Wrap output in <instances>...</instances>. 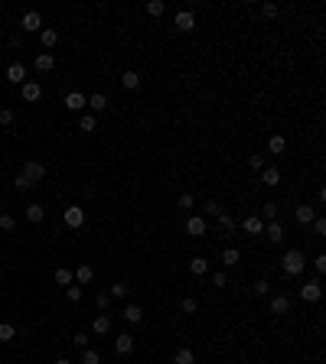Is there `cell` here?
<instances>
[{
    "label": "cell",
    "instance_id": "6da1fadb",
    "mask_svg": "<svg viewBox=\"0 0 326 364\" xmlns=\"http://www.w3.org/2000/svg\"><path fill=\"white\" fill-rule=\"evenodd\" d=\"M280 270H284L287 277H300V273L307 270V257L300 251H287L284 257H280Z\"/></svg>",
    "mask_w": 326,
    "mask_h": 364
},
{
    "label": "cell",
    "instance_id": "7a4b0ae2",
    "mask_svg": "<svg viewBox=\"0 0 326 364\" xmlns=\"http://www.w3.org/2000/svg\"><path fill=\"white\" fill-rule=\"evenodd\" d=\"M23 176H26L33 185H36V182L46 179V166H42L39 159H26V163H23Z\"/></svg>",
    "mask_w": 326,
    "mask_h": 364
},
{
    "label": "cell",
    "instance_id": "3957f363",
    "mask_svg": "<svg viewBox=\"0 0 326 364\" xmlns=\"http://www.w3.org/2000/svg\"><path fill=\"white\" fill-rule=\"evenodd\" d=\"M186 234H189V237H202V234H209L206 218H202V215H189V218H186Z\"/></svg>",
    "mask_w": 326,
    "mask_h": 364
},
{
    "label": "cell",
    "instance_id": "277c9868",
    "mask_svg": "<svg viewBox=\"0 0 326 364\" xmlns=\"http://www.w3.org/2000/svg\"><path fill=\"white\" fill-rule=\"evenodd\" d=\"M300 299H303V303H320V299H323V286H320V280H310L307 286H300Z\"/></svg>",
    "mask_w": 326,
    "mask_h": 364
},
{
    "label": "cell",
    "instance_id": "5b68a950",
    "mask_svg": "<svg viewBox=\"0 0 326 364\" xmlns=\"http://www.w3.org/2000/svg\"><path fill=\"white\" fill-rule=\"evenodd\" d=\"M62 221L69 228H82L85 225V208H78V205H69L66 211H62Z\"/></svg>",
    "mask_w": 326,
    "mask_h": 364
},
{
    "label": "cell",
    "instance_id": "8992f818",
    "mask_svg": "<svg viewBox=\"0 0 326 364\" xmlns=\"http://www.w3.org/2000/svg\"><path fill=\"white\" fill-rule=\"evenodd\" d=\"M20 26H23L26 33H39V30H42V16H39V10H26L23 20H20Z\"/></svg>",
    "mask_w": 326,
    "mask_h": 364
},
{
    "label": "cell",
    "instance_id": "52a82bcc",
    "mask_svg": "<svg viewBox=\"0 0 326 364\" xmlns=\"http://www.w3.org/2000/svg\"><path fill=\"white\" fill-rule=\"evenodd\" d=\"M264 234H268L271 244H280V241L287 237V228L280 225V221H268V225H264Z\"/></svg>",
    "mask_w": 326,
    "mask_h": 364
},
{
    "label": "cell",
    "instance_id": "ba28073f",
    "mask_svg": "<svg viewBox=\"0 0 326 364\" xmlns=\"http://www.w3.org/2000/svg\"><path fill=\"white\" fill-rule=\"evenodd\" d=\"M62 104H66V108L72 111V114H78V111H82V108H88V98H85L82 91H69Z\"/></svg>",
    "mask_w": 326,
    "mask_h": 364
},
{
    "label": "cell",
    "instance_id": "9c48e42d",
    "mask_svg": "<svg viewBox=\"0 0 326 364\" xmlns=\"http://www.w3.org/2000/svg\"><path fill=\"white\" fill-rule=\"evenodd\" d=\"M7 82H10V85H23L26 82V65H23V62H13V65L7 68Z\"/></svg>",
    "mask_w": 326,
    "mask_h": 364
},
{
    "label": "cell",
    "instance_id": "30bf717a",
    "mask_svg": "<svg viewBox=\"0 0 326 364\" xmlns=\"http://www.w3.org/2000/svg\"><path fill=\"white\" fill-rule=\"evenodd\" d=\"M20 94H23V101H39V94H42V88H39V82H23L20 85Z\"/></svg>",
    "mask_w": 326,
    "mask_h": 364
},
{
    "label": "cell",
    "instance_id": "8fae6325",
    "mask_svg": "<svg viewBox=\"0 0 326 364\" xmlns=\"http://www.w3.org/2000/svg\"><path fill=\"white\" fill-rule=\"evenodd\" d=\"M313 218H316V208H310V205H297L294 208V221H297V225H313Z\"/></svg>",
    "mask_w": 326,
    "mask_h": 364
},
{
    "label": "cell",
    "instance_id": "7c38bea8",
    "mask_svg": "<svg viewBox=\"0 0 326 364\" xmlns=\"http://www.w3.org/2000/svg\"><path fill=\"white\" fill-rule=\"evenodd\" d=\"M271 312H277V316L290 312V296H287V293H277V296H271Z\"/></svg>",
    "mask_w": 326,
    "mask_h": 364
},
{
    "label": "cell",
    "instance_id": "4fadbf2b",
    "mask_svg": "<svg viewBox=\"0 0 326 364\" xmlns=\"http://www.w3.org/2000/svg\"><path fill=\"white\" fill-rule=\"evenodd\" d=\"M192 26H196V16H192V10H180V13H176V30H180V33H189Z\"/></svg>",
    "mask_w": 326,
    "mask_h": 364
},
{
    "label": "cell",
    "instance_id": "5bb4252c",
    "mask_svg": "<svg viewBox=\"0 0 326 364\" xmlns=\"http://www.w3.org/2000/svg\"><path fill=\"white\" fill-rule=\"evenodd\" d=\"M114 351H118V354H131V351H134V335H118V338H114Z\"/></svg>",
    "mask_w": 326,
    "mask_h": 364
},
{
    "label": "cell",
    "instance_id": "9a60e30c",
    "mask_svg": "<svg viewBox=\"0 0 326 364\" xmlns=\"http://www.w3.org/2000/svg\"><path fill=\"white\" fill-rule=\"evenodd\" d=\"M242 231H245V234H261V231H264V221H261L258 215H248V218L242 221Z\"/></svg>",
    "mask_w": 326,
    "mask_h": 364
},
{
    "label": "cell",
    "instance_id": "2e32d148",
    "mask_svg": "<svg viewBox=\"0 0 326 364\" xmlns=\"http://www.w3.org/2000/svg\"><path fill=\"white\" fill-rule=\"evenodd\" d=\"M33 65H36V72H39V75H46V72H52V65H56V59H52L49 52H39Z\"/></svg>",
    "mask_w": 326,
    "mask_h": 364
},
{
    "label": "cell",
    "instance_id": "e0dca14e",
    "mask_svg": "<svg viewBox=\"0 0 326 364\" xmlns=\"http://www.w3.org/2000/svg\"><path fill=\"white\" fill-rule=\"evenodd\" d=\"M261 182L264 185H280V169H277V166H264V169H261Z\"/></svg>",
    "mask_w": 326,
    "mask_h": 364
},
{
    "label": "cell",
    "instance_id": "ac0fdd59",
    "mask_svg": "<svg viewBox=\"0 0 326 364\" xmlns=\"http://www.w3.org/2000/svg\"><path fill=\"white\" fill-rule=\"evenodd\" d=\"M42 218H46V208H42L39 202H33V205H26V221H33V225H39Z\"/></svg>",
    "mask_w": 326,
    "mask_h": 364
},
{
    "label": "cell",
    "instance_id": "d6986e66",
    "mask_svg": "<svg viewBox=\"0 0 326 364\" xmlns=\"http://www.w3.org/2000/svg\"><path fill=\"white\" fill-rule=\"evenodd\" d=\"M39 42H42L46 49H52V46L59 42V33L52 30V26H42V30H39Z\"/></svg>",
    "mask_w": 326,
    "mask_h": 364
},
{
    "label": "cell",
    "instance_id": "ffe728a7",
    "mask_svg": "<svg viewBox=\"0 0 326 364\" xmlns=\"http://www.w3.org/2000/svg\"><path fill=\"white\" fill-rule=\"evenodd\" d=\"M92 332H95V335H108V332H111V319L98 312V316H95V322H92Z\"/></svg>",
    "mask_w": 326,
    "mask_h": 364
},
{
    "label": "cell",
    "instance_id": "44dd1931",
    "mask_svg": "<svg viewBox=\"0 0 326 364\" xmlns=\"http://www.w3.org/2000/svg\"><path fill=\"white\" fill-rule=\"evenodd\" d=\"M124 319H127L131 325H137L140 319H144V309H140L137 303H127V306H124Z\"/></svg>",
    "mask_w": 326,
    "mask_h": 364
},
{
    "label": "cell",
    "instance_id": "7402d4cb",
    "mask_svg": "<svg viewBox=\"0 0 326 364\" xmlns=\"http://www.w3.org/2000/svg\"><path fill=\"white\" fill-rule=\"evenodd\" d=\"M268 150H271V156H280V153H284V150H287V140L280 137V134H274V137L268 140Z\"/></svg>",
    "mask_w": 326,
    "mask_h": 364
},
{
    "label": "cell",
    "instance_id": "603a6c76",
    "mask_svg": "<svg viewBox=\"0 0 326 364\" xmlns=\"http://www.w3.org/2000/svg\"><path fill=\"white\" fill-rule=\"evenodd\" d=\"M173 364H196V354H192V348H176Z\"/></svg>",
    "mask_w": 326,
    "mask_h": 364
},
{
    "label": "cell",
    "instance_id": "cb8c5ba5",
    "mask_svg": "<svg viewBox=\"0 0 326 364\" xmlns=\"http://www.w3.org/2000/svg\"><path fill=\"white\" fill-rule=\"evenodd\" d=\"M238 260H242V251H238V247H225V251H222V263H225V267H235Z\"/></svg>",
    "mask_w": 326,
    "mask_h": 364
},
{
    "label": "cell",
    "instance_id": "d4e9b609",
    "mask_svg": "<svg viewBox=\"0 0 326 364\" xmlns=\"http://www.w3.org/2000/svg\"><path fill=\"white\" fill-rule=\"evenodd\" d=\"M206 270H209V260H206V257H192V260H189V273H192V277H202Z\"/></svg>",
    "mask_w": 326,
    "mask_h": 364
},
{
    "label": "cell",
    "instance_id": "484cf974",
    "mask_svg": "<svg viewBox=\"0 0 326 364\" xmlns=\"http://www.w3.org/2000/svg\"><path fill=\"white\" fill-rule=\"evenodd\" d=\"M180 312H183V316H196V312H199V303H196L192 296H183V299H180Z\"/></svg>",
    "mask_w": 326,
    "mask_h": 364
},
{
    "label": "cell",
    "instance_id": "4316f807",
    "mask_svg": "<svg viewBox=\"0 0 326 364\" xmlns=\"http://www.w3.org/2000/svg\"><path fill=\"white\" fill-rule=\"evenodd\" d=\"M92 277H95V270L88 267V263H82V267L75 270V283H78V286H85V283H92Z\"/></svg>",
    "mask_w": 326,
    "mask_h": 364
},
{
    "label": "cell",
    "instance_id": "83f0119b",
    "mask_svg": "<svg viewBox=\"0 0 326 364\" xmlns=\"http://www.w3.org/2000/svg\"><path fill=\"white\" fill-rule=\"evenodd\" d=\"M88 108H92L95 114H101L104 108H108V98H104L101 91H98V94H92V98H88Z\"/></svg>",
    "mask_w": 326,
    "mask_h": 364
},
{
    "label": "cell",
    "instance_id": "f1b7e54d",
    "mask_svg": "<svg viewBox=\"0 0 326 364\" xmlns=\"http://www.w3.org/2000/svg\"><path fill=\"white\" fill-rule=\"evenodd\" d=\"M261 221H277V202H264L261 205Z\"/></svg>",
    "mask_w": 326,
    "mask_h": 364
},
{
    "label": "cell",
    "instance_id": "f546056e",
    "mask_svg": "<svg viewBox=\"0 0 326 364\" xmlns=\"http://www.w3.org/2000/svg\"><path fill=\"white\" fill-rule=\"evenodd\" d=\"M215 225H219V231H228V234H232V231H235V218L228 215V211H222V215L215 218Z\"/></svg>",
    "mask_w": 326,
    "mask_h": 364
},
{
    "label": "cell",
    "instance_id": "4dcf8cb0",
    "mask_svg": "<svg viewBox=\"0 0 326 364\" xmlns=\"http://www.w3.org/2000/svg\"><path fill=\"white\" fill-rule=\"evenodd\" d=\"M95 127H98V117H95V114H82V120H78V130H85V134H92Z\"/></svg>",
    "mask_w": 326,
    "mask_h": 364
},
{
    "label": "cell",
    "instance_id": "1f68e13d",
    "mask_svg": "<svg viewBox=\"0 0 326 364\" xmlns=\"http://www.w3.org/2000/svg\"><path fill=\"white\" fill-rule=\"evenodd\" d=\"M121 82H124V88H131V91H134V88H140V75L134 72V68H127V72L121 75Z\"/></svg>",
    "mask_w": 326,
    "mask_h": 364
},
{
    "label": "cell",
    "instance_id": "d6a6232c",
    "mask_svg": "<svg viewBox=\"0 0 326 364\" xmlns=\"http://www.w3.org/2000/svg\"><path fill=\"white\" fill-rule=\"evenodd\" d=\"M127 293H131V286H127V283H111V289H108V296H111V299H124V296H127Z\"/></svg>",
    "mask_w": 326,
    "mask_h": 364
},
{
    "label": "cell",
    "instance_id": "836d02e7",
    "mask_svg": "<svg viewBox=\"0 0 326 364\" xmlns=\"http://www.w3.org/2000/svg\"><path fill=\"white\" fill-rule=\"evenodd\" d=\"M13 338H16V328L10 322H0V342L7 345V342H13Z\"/></svg>",
    "mask_w": 326,
    "mask_h": 364
},
{
    "label": "cell",
    "instance_id": "e575fe53",
    "mask_svg": "<svg viewBox=\"0 0 326 364\" xmlns=\"http://www.w3.org/2000/svg\"><path fill=\"white\" fill-rule=\"evenodd\" d=\"M56 283H59V286H72V270L59 267V270H56Z\"/></svg>",
    "mask_w": 326,
    "mask_h": 364
},
{
    "label": "cell",
    "instance_id": "d590c367",
    "mask_svg": "<svg viewBox=\"0 0 326 364\" xmlns=\"http://www.w3.org/2000/svg\"><path fill=\"white\" fill-rule=\"evenodd\" d=\"M202 211H206V215H212V218H219V215H222V211H225V208H222V205H219V202H215V199H209V202H206V205H202Z\"/></svg>",
    "mask_w": 326,
    "mask_h": 364
},
{
    "label": "cell",
    "instance_id": "8d00e7d4",
    "mask_svg": "<svg viewBox=\"0 0 326 364\" xmlns=\"http://www.w3.org/2000/svg\"><path fill=\"white\" fill-rule=\"evenodd\" d=\"M147 13H150V16H163L166 4H163V0H150V4H147Z\"/></svg>",
    "mask_w": 326,
    "mask_h": 364
},
{
    "label": "cell",
    "instance_id": "74e56055",
    "mask_svg": "<svg viewBox=\"0 0 326 364\" xmlns=\"http://www.w3.org/2000/svg\"><path fill=\"white\" fill-rule=\"evenodd\" d=\"M82 364H101V354L95 351V348H85L82 351Z\"/></svg>",
    "mask_w": 326,
    "mask_h": 364
},
{
    "label": "cell",
    "instance_id": "f35d334b",
    "mask_svg": "<svg viewBox=\"0 0 326 364\" xmlns=\"http://www.w3.org/2000/svg\"><path fill=\"white\" fill-rule=\"evenodd\" d=\"M66 299H69V303H78V299H82V286H78V283L66 286Z\"/></svg>",
    "mask_w": 326,
    "mask_h": 364
},
{
    "label": "cell",
    "instance_id": "ab89813d",
    "mask_svg": "<svg viewBox=\"0 0 326 364\" xmlns=\"http://www.w3.org/2000/svg\"><path fill=\"white\" fill-rule=\"evenodd\" d=\"M95 306H98V312H108V309H111V296H108V293H98Z\"/></svg>",
    "mask_w": 326,
    "mask_h": 364
},
{
    "label": "cell",
    "instance_id": "60d3db41",
    "mask_svg": "<svg viewBox=\"0 0 326 364\" xmlns=\"http://www.w3.org/2000/svg\"><path fill=\"white\" fill-rule=\"evenodd\" d=\"M248 169H254V173H261V169H264V156H258V153H251V156H248Z\"/></svg>",
    "mask_w": 326,
    "mask_h": 364
},
{
    "label": "cell",
    "instance_id": "b9f144b4",
    "mask_svg": "<svg viewBox=\"0 0 326 364\" xmlns=\"http://www.w3.org/2000/svg\"><path fill=\"white\" fill-rule=\"evenodd\" d=\"M13 228H16V218L4 211V215H0V231H13Z\"/></svg>",
    "mask_w": 326,
    "mask_h": 364
},
{
    "label": "cell",
    "instance_id": "7bdbcfd3",
    "mask_svg": "<svg viewBox=\"0 0 326 364\" xmlns=\"http://www.w3.org/2000/svg\"><path fill=\"white\" fill-rule=\"evenodd\" d=\"M16 120V114L13 111H7V108H0V127H10V124Z\"/></svg>",
    "mask_w": 326,
    "mask_h": 364
},
{
    "label": "cell",
    "instance_id": "ee69618b",
    "mask_svg": "<svg viewBox=\"0 0 326 364\" xmlns=\"http://www.w3.org/2000/svg\"><path fill=\"white\" fill-rule=\"evenodd\" d=\"M176 208H183V211H186V208H192V195H189V192H183L180 199H176Z\"/></svg>",
    "mask_w": 326,
    "mask_h": 364
},
{
    "label": "cell",
    "instance_id": "f6af8a7d",
    "mask_svg": "<svg viewBox=\"0 0 326 364\" xmlns=\"http://www.w3.org/2000/svg\"><path fill=\"white\" fill-rule=\"evenodd\" d=\"M13 185H16V189H20V192H30V189H33V182H30V179H26V176H23V173H20V176H16V182H13Z\"/></svg>",
    "mask_w": 326,
    "mask_h": 364
},
{
    "label": "cell",
    "instance_id": "bcb514c9",
    "mask_svg": "<svg viewBox=\"0 0 326 364\" xmlns=\"http://www.w3.org/2000/svg\"><path fill=\"white\" fill-rule=\"evenodd\" d=\"M72 342L78 345V348H88V342H92V335H88V332H78V335H75Z\"/></svg>",
    "mask_w": 326,
    "mask_h": 364
},
{
    "label": "cell",
    "instance_id": "7dc6e473",
    "mask_svg": "<svg viewBox=\"0 0 326 364\" xmlns=\"http://www.w3.org/2000/svg\"><path fill=\"white\" fill-rule=\"evenodd\" d=\"M313 267H316V273H326V254H316L313 257Z\"/></svg>",
    "mask_w": 326,
    "mask_h": 364
},
{
    "label": "cell",
    "instance_id": "c3c4849f",
    "mask_svg": "<svg viewBox=\"0 0 326 364\" xmlns=\"http://www.w3.org/2000/svg\"><path fill=\"white\" fill-rule=\"evenodd\" d=\"M254 293H258V296H268V293H271V283H268V280L254 283Z\"/></svg>",
    "mask_w": 326,
    "mask_h": 364
},
{
    "label": "cell",
    "instance_id": "681fc988",
    "mask_svg": "<svg viewBox=\"0 0 326 364\" xmlns=\"http://www.w3.org/2000/svg\"><path fill=\"white\" fill-rule=\"evenodd\" d=\"M212 283H215V286H225V283H228V273H225V270H219L215 277H212Z\"/></svg>",
    "mask_w": 326,
    "mask_h": 364
},
{
    "label": "cell",
    "instance_id": "f907efd6",
    "mask_svg": "<svg viewBox=\"0 0 326 364\" xmlns=\"http://www.w3.org/2000/svg\"><path fill=\"white\" fill-rule=\"evenodd\" d=\"M261 13H264V16H277V4H264Z\"/></svg>",
    "mask_w": 326,
    "mask_h": 364
},
{
    "label": "cell",
    "instance_id": "816d5d0a",
    "mask_svg": "<svg viewBox=\"0 0 326 364\" xmlns=\"http://www.w3.org/2000/svg\"><path fill=\"white\" fill-rule=\"evenodd\" d=\"M313 228H316V234H326V221L323 218H313Z\"/></svg>",
    "mask_w": 326,
    "mask_h": 364
},
{
    "label": "cell",
    "instance_id": "f5cc1de1",
    "mask_svg": "<svg viewBox=\"0 0 326 364\" xmlns=\"http://www.w3.org/2000/svg\"><path fill=\"white\" fill-rule=\"evenodd\" d=\"M56 364H72V361H69V358H59V361H56Z\"/></svg>",
    "mask_w": 326,
    "mask_h": 364
},
{
    "label": "cell",
    "instance_id": "db71d44e",
    "mask_svg": "<svg viewBox=\"0 0 326 364\" xmlns=\"http://www.w3.org/2000/svg\"><path fill=\"white\" fill-rule=\"evenodd\" d=\"M0 42H4V33H0Z\"/></svg>",
    "mask_w": 326,
    "mask_h": 364
},
{
    "label": "cell",
    "instance_id": "11a10c76",
    "mask_svg": "<svg viewBox=\"0 0 326 364\" xmlns=\"http://www.w3.org/2000/svg\"><path fill=\"white\" fill-rule=\"evenodd\" d=\"M0 208H4V199H0Z\"/></svg>",
    "mask_w": 326,
    "mask_h": 364
}]
</instances>
